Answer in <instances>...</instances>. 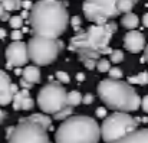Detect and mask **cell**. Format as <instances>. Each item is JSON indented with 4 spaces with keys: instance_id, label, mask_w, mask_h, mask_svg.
<instances>
[{
    "instance_id": "obj_1",
    "label": "cell",
    "mask_w": 148,
    "mask_h": 143,
    "mask_svg": "<svg viewBox=\"0 0 148 143\" xmlns=\"http://www.w3.org/2000/svg\"><path fill=\"white\" fill-rule=\"evenodd\" d=\"M115 32L116 23L114 22L94 23L85 32H79L71 39L69 49L78 53L79 61L88 69H94L97 68V64L102 55H111L114 51L109 48V41Z\"/></svg>"
},
{
    "instance_id": "obj_2",
    "label": "cell",
    "mask_w": 148,
    "mask_h": 143,
    "mask_svg": "<svg viewBox=\"0 0 148 143\" xmlns=\"http://www.w3.org/2000/svg\"><path fill=\"white\" fill-rule=\"evenodd\" d=\"M29 22L36 36L58 39L68 29L69 15L59 0H39L30 7Z\"/></svg>"
},
{
    "instance_id": "obj_3",
    "label": "cell",
    "mask_w": 148,
    "mask_h": 143,
    "mask_svg": "<svg viewBox=\"0 0 148 143\" xmlns=\"http://www.w3.org/2000/svg\"><path fill=\"white\" fill-rule=\"evenodd\" d=\"M98 95L108 108L115 111H135L141 106V98L135 88L124 81L106 78L98 84Z\"/></svg>"
},
{
    "instance_id": "obj_4",
    "label": "cell",
    "mask_w": 148,
    "mask_h": 143,
    "mask_svg": "<svg viewBox=\"0 0 148 143\" xmlns=\"http://www.w3.org/2000/svg\"><path fill=\"white\" fill-rule=\"evenodd\" d=\"M101 126L88 116H71L55 133V143H98Z\"/></svg>"
},
{
    "instance_id": "obj_5",
    "label": "cell",
    "mask_w": 148,
    "mask_h": 143,
    "mask_svg": "<svg viewBox=\"0 0 148 143\" xmlns=\"http://www.w3.org/2000/svg\"><path fill=\"white\" fill-rule=\"evenodd\" d=\"M138 0H85L82 10L86 20L106 23L119 15L130 13Z\"/></svg>"
},
{
    "instance_id": "obj_6",
    "label": "cell",
    "mask_w": 148,
    "mask_h": 143,
    "mask_svg": "<svg viewBox=\"0 0 148 143\" xmlns=\"http://www.w3.org/2000/svg\"><path fill=\"white\" fill-rule=\"evenodd\" d=\"M138 127V120L125 111H115L103 119L101 126V137L106 143H112L118 139L128 136Z\"/></svg>"
},
{
    "instance_id": "obj_7",
    "label": "cell",
    "mask_w": 148,
    "mask_h": 143,
    "mask_svg": "<svg viewBox=\"0 0 148 143\" xmlns=\"http://www.w3.org/2000/svg\"><path fill=\"white\" fill-rule=\"evenodd\" d=\"M60 48H62V44L58 39H50V38L35 35L27 42V55H29V59L35 65L43 67V65L52 64L58 58Z\"/></svg>"
},
{
    "instance_id": "obj_8",
    "label": "cell",
    "mask_w": 148,
    "mask_h": 143,
    "mask_svg": "<svg viewBox=\"0 0 148 143\" xmlns=\"http://www.w3.org/2000/svg\"><path fill=\"white\" fill-rule=\"evenodd\" d=\"M38 106L46 114H56L60 110L72 107L68 100V91L60 85L59 81L46 84L38 94Z\"/></svg>"
},
{
    "instance_id": "obj_9",
    "label": "cell",
    "mask_w": 148,
    "mask_h": 143,
    "mask_svg": "<svg viewBox=\"0 0 148 143\" xmlns=\"http://www.w3.org/2000/svg\"><path fill=\"white\" fill-rule=\"evenodd\" d=\"M7 139L9 143H52L48 136V129L27 117L20 119L16 127L9 129Z\"/></svg>"
},
{
    "instance_id": "obj_10",
    "label": "cell",
    "mask_w": 148,
    "mask_h": 143,
    "mask_svg": "<svg viewBox=\"0 0 148 143\" xmlns=\"http://www.w3.org/2000/svg\"><path fill=\"white\" fill-rule=\"evenodd\" d=\"M6 59L10 67H22L29 61L27 55V44L22 41H13L6 48Z\"/></svg>"
},
{
    "instance_id": "obj_11",
    "label": "cell",
    "mask_w": 148,
    "mask_h": 143,
    "mask_svg": "<svg viewBox=\"0 0 148 143\" xmlns=\"http://www.w3.org/2000/svg\"><path fill=\"white\" fill-rule=\"evenodd\" d=\"M17 93L16 85L12 84L10 77L0 69V106H7L13 101V95Z\"/></svg>"
},
{
    "instance_id": "obj_12",
    "label": "cell",
    "mask_w": 148,
    "mask_h": 143,
    "mask_svg": "<svg viewBox=\"0 0 148 143\" xmlns=\"http://www.w3.org/2000/svg\"><path fill=\"white\" fill-rule=\"evenodd\" d=\"M124 47L132 53H138L143 49H145V38L138 31H130L124 36Z\"/></svg>"
},
{
    "instance_id": "obj_13",
    "label": "cell",
    "mask_w": 148,
    "mask_h": 143,
    "mask_svg": "<svg viewBox=\"0 0 148 143\" xmlns=\"http://www.w3.org/2000/svg\"><path fill=\"white\" fill-rule=\"evenodd\" d=\"M13 108L14 110H30L35 106V101L30 98L29 91L26 88H23L22 91H17L13 95Z\"/></svg>"
},
{
    "instance_id": "obj_14",
    "label": "cell",
    "mask_w": 148,
    "mask_h": 143,
    "mask_svg": "<svg viewBox=\"0 0 148 143\" xmlns=\"http://www.w3.org/2000/svg\"><path fill=\"white\" fill-rule=\"evenodd\" d=\"M112 143H148V129H140V130L137 129L128 136L118 139Z\"/></svg>"
},
{
    "instance_id": "obj_15",
    "label": "cell",
    "mask_w": 148,
    "mask_h": 143,
    "mask_svg": "<svg viewBox=\"0 0 148 143\" xmlns=\"http://www.w3.org/2000/svg\"><path fill=\"white\" fill-rule=\"evenodd\" d=\"M23 80L30 83L32 85L33 84H38L40 81V69L38 65H30V67H26L23 69Z\"/></svg>"
},
{
    "instance_id": "obj_16",
    "label": "cell",
    "mask_w": 148,
    "mask_h": 143,
    "mask_svg": "<svg viewBox=\"0 0 148 143\" xmlns=\"http://www.w3.org/2000/svg\"><path fill=\"white\" fill-rule=\"evenodd\" d=\"M121 23H122V26H124V28L134 31V29L138 26V23H140V19H138V16H137L135 13L130 12V13H125V15H124V17H122Z\"/></svg>"
},
{
    "instance_id": "obj_17",
    "label": "cell",
    "mask_w": 148,
    "mask_h": 143,
    "mask_svg": "<svg viewBox=\"0 0 148 143\" xmlns=\"http://www.w3.org/2000/svg\"><path fill=\"white\" fill-rule=\"evenodd\" d=\"M27 119H29V120H32V121H35V123H38V124H42V126H43L45 129H48V130L52 127V119H50L48 114H40V113H36V114L29 116Z\"/></svg>"
},
{
    "instance_id": "obj_18",
    "label": "cell",
    "mask_w": 148,
    "mask_h": 143,
    "mask_svg": "<svg viewBox=\"0 0 148 143\" xmlns=\"http://www.w3.org/2000/svg\"><path fill=\"white\" fill-rule=\"evenodd\" d=\"M128 81L131 83V84H140V85H147L148 84V72H140L138 75H135V77H130L128 78Z\"/></svg>"
},
{
    "instance_id": "obj_19",
    "label": "cell",
    "mask_w": 148,
    "mask_h": 143,
    "mask_svg": "<svg viewBox=\"0 0 148 143\" xmlns=\"http://www.w3.org/2000/svg\"><path fill=\"white\" fill-rule=\"evenodd\" d=\"M82 94L79 93V91H76V90H73V91H71V93H68V100H69V104L72 106V107H76V106H79L81 103H82Z\"/></svg>"
},
{
    "instance_id": "obj_20",
    "label": "cell",
    "mask_w": 148,
    "mask_h": 143,
    "mask_svg": "<svg viewBox=\"0 0 148 143\" xmlns=\"http://www.w3.org/2000/svg\"><path fill=\"white\" fill-rule=\"evenodd\" d=\"M1 3L7 12H13L22 7V0H3Z\"/></svg>"
},
{
    "instance_id": "obj_21",
    "label": "cell",
    "mask_w": 148,
    "mask_h": 143,
    "mask_svg": "<svg viewBox=\"0 0 148 143\" xmlns=\"http://www.w3.org/2000/svg\"><path fill=\"white\" fill-rule=\"evenodd\" d=\"M109 58H111V59H109L111 62H114V64H119V62L124 61V52L119 51V49H114V51L111 52Z\"/></svg>"
},
{
    "instance_id": "obj_22",
    "label": "cell",
    "mask_w": 148,
    "mask_h": 143,
    "mask_svg": "<svg viewBox=\"0 0 148 143\" xmlns=\"http://www.w3.org/2000/svg\"><path fill=\"white\" fill-rule=\"evenodd\" d=\"M97 69L99 72H108L111 69V61L105 59V58H101L97 64Z\"/></svg>"
},
{
    "instance_id": "obj_23",
    "label": "cell",
    "mask_w": 148,
    "mask_h": 143,
    "mask_svg": "<svg viewBox=\"0 0 148 143\" xmlns=\"http://www.w3.org/2000/svg\"><path fill=\"white\" fill-rule=\"evenodd\" d=\"M71 116H72V107H68V108L60 110L59 113L53 114V119H55V120H66V119L71 117Z\"/></svg>"
},
{
    "instance_id": "obj_24",
    "label": "cell",
    "mask_w": 148,
    "mask_h": 143,
    "mask_svg": "<svg viewBox=\"0 0 148 143\" xmlns=\"http://www.w3.org/2000/svg\"><path fill=\"white\" fill-rule=\"evenodd\" d=\"M9 23L12 26V29H20L23 25V17L22 16H13L9 19Z\"/></svg>"
},
{
    "instance_id": "obj_25",
    "label": "cell",
    "mask_w": 148,
    "mask_h": 143,
    "mask_svg": "<svg viewBox=\"0 0 148 143\" xmlns=\"http://www.w3.org/2000/svg\"><path fill=\"white\" fill-rule=\"evenodd\" d=\"M56 80H58L59 83H62V84H68V83L71 81L69 75H68L65 71H58V72H56Z\"/></svg>"
},
{
    "instance_id": "obj_26",
    "label": "cell",
    "mask_w": 148,
    "mask_h": 143,
    "mask_svg": "<svg viewBox=\"0 0 148 143\" xmlns=\"http://www.w3.org/2000/svg\"><path fill=\"white\" fill-rule=\"evenodd\" d=\"M108 72H109V78H114V80H121L122 78V71L119 68H116V67L111 68Z\"/></svg>"
},
{
    "instance_id": "obj_27",
    "label": "cell",
    "mask_w": 148,
    "mask_h": 143,
    "mask_svg": "<svg viewBox=\"0 0 148 143\" xmlns=\"http://www.w3.org/2000/svg\"><path fill=\"white\" fill-rule=\"evenodd\" d=\"M0 19L1 20H9L10 17H9V12L4 9V6H3V3L0 1Z\"/></svg>"
},
{
    "instance_id": "obj_28",
    "label": "cell",
    "mask_w": 148,
    "mask_h": 143,
    "mask_svg": "<svg viewBox=\"0 0 148 143\" xmlns=\"http://www.w3.org/2000/svg\"><path fill=\"white\" fill-rule=\"evenodd\" d=\"M22 38V32L19 29H13V33H12V39L13 41H20Z\"/></svg>"
},
{
    "instance_id": "obj_29",
    "label": "cell",
    "mask_w": 148,
    "mask_h": 143,
    "mask_svg": "<svg viewBox=\"0 0 148 143\" xmlns=\"http://www.w3.org/2000/svg\"><path fill=\"white\" fill-rule=\"evenodd\" d=\"M92 101H94V95L92 94H86L82 98V104H92Z\"/></svg>"
},
{
    "instance_id": "obj_30",
    "label": "cell",
    "mask_w": 148,
    "mask_h": 143,
    "mask_svg": "<svg viewBox=\"0 0 148 143\" xmlns=\"http://www.w3.org/2000/svg\"><path fill=\"white\" fill-rule=\"evenodd\" d=\"M141 107H143V110L148 113V95H145L143 100H141Z\"/></svg>"
},
{
    "instance_id": "obj_31",
    "label": "cell",
    "mask_w": 148,
    "mask_h": 143,
    "mask_svg": "<svg viewBox=\"0 0 148 143\" xmlns=\"http://www.w3.org/2000/svg\"><path fill=\"white\" fill-rule=\"evenodd\" d=\"M71 23H72L73 28H79V25H81V19H79L78 16H73V17L71 19Z\"/></svg>"
},
{
    "instance_id": "obj_32",
    "label": "cell",
    "mask_w": 148,
    "mask_h": 143,
    "mask_svg": "<svg viewBox=\"0 0 148 143\" xmlns=\"http://www.w3.org/2000/svg\"><path fill=\"white\" fill-rule=\"evenodd\" d=\"M97 116L101 117V119H105V116H106V110H105V107H99L98 110H97Z\"/></svg>"
},
{
    "instance_id": "obj_33",
    "label": "cell",
    "mask_w": 148,
    "mask_h": 143,
    "mask_svg": "<svg viewBox=\"0 0 148 143\" xmlns=\"http://www.w3.org/2000/svg\"><path fill=\"white\" fill-rule=\"evenodd\" d=\"M20 85H22L23 88H26V90H29V88L32 87V84H30V83H27V81H25V80H22V81H20Z\"/></svg>"
},
{
    "instance_id": "obj_34",
    "label": "cell",
    "mask_w": 148,
    "mask_h": 143,
    "mask_svg": "<svg viewBox=\"0 0 148 143\" xmlns=\"http://www.w3.org/2000/svg\"><path fill=\"white\" fill-rule=\"evenodd\" d=\"M6 117H7V113H6L4 110L0 108V123H3V121L6 120Z\"/></svg>"
},
{
    "instance_id": "obj_35",
    "label": "cell",
    "mask_w": 148,
    "mask_h": 143,
    "mask_svg": "<svg viewBox=\"0 0 148 143\" xmlns=\"http://www.w3.org/2000/svg\"><path fill=\"white\" fill-rule=\"evenodd\" d=\"M143 25H144L145 28H148V13H145V15L143 16Z\"/></svg>"
},
{
    "instance_id": "obj_36",
    "label": "cell",
    "mask_w": 148,
    "mask_h": 143,
    "mask_svg": "<svg viewBox=\"0 0 148 143\" xmlns=\"http://www.w3.org/2000/svg\"><path fill=\"white\" fill-rule=\"evenodd\" d=\"M144 59L148 62V45L145 47V52H144Z\"/></svg>"
},
{
    "instance_id": "obj_37",
    "label": "cell",
    "mask_w": 148,
    "mask_h": 143,
    "mask_svg": "<svg viewBox=\"0 0 148 143\" xmlns=\"http://www.w3.org/2000/svg\"><path fill=\"white\" fill-rule=\"evenodd\" d=\"M6 36V31L4 29H0V39H3Z\"/></svg>"
},
{
    "instance_id": "obj_38",
    "label": "cell",
    "mask_w": 148,
    "mask_h": 143,
    "mask_svg": "<svg viewBox=\"0 0 148 143\" xmlns=\"http://www.w3.org/2000/svg\"><path fill=\"white\" fill-rule=\"evenodd\" d=\"M84 78H85V75H84V74H78V80H79V81H82Z\"/></svg>"
},
{
    "instance_id": "obj_39",
    "label": "cell",
    "mask_w": 148,
    "mask_h": 143,
    "mask_svg": "<svg viewBox=\"0 0 148 143\" xmlns=\"http://www.w3.org/2000/svg\"><path fill=\"white\" fill-rule=\"evenodd\" d=\"M0 1H3V0H0Z\"/></svg>"
}]
</instances>
